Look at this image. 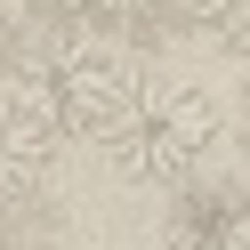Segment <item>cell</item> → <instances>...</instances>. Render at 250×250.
<instances>
[{
    "instance_id": "6da1fadb",
    "label": "cell",
    "mask_w": 250,
    "mask_h": 250,
    "mask_svg": "<svg viewBox=\"0 0 250 250\" xmlns=\"http://www.w3.org/2000/svg\"><path fill=\"white\" fill-rule=\"evenodd\" d=\"M0 97L24 105L57 146H73V137H97L105 146L113 121H121V105L137 97V73H129V57H121L113 41L73 33V41H49L17 81H0Z\"/></svg>"
},
{
    "instance_id": "7a4b0ae2",
    "label": "cell",
    "mask_w": 250,
    "mask_h": 250,
    "mask_svg": "<svg viewBox=\"0 0 250 250\" xmlns=\"http://www.w3.org/2000/svg\"><path fill=\"white\" fill-rule=\"evenodd\" d=\"M218 137H226V105L202 81L153 73V81H137V97L121 105L105 153H113V169L129 186H194V169L210 162Z\"/></svg>"
},
{
    "instance_id": "3957f363",
    "label": "cell",
    "mask_w": 250,
    "mask_h": 250,
    "mask_svg": "<svg viewBox=\"0 0 250 250\" xmlns=\"http://www.w3.org/2000/svg\"><path fill=\"white\" fill-rule=\"evenodd\" d=\"M162 250H250V178H194L169 194Z\"/></svg>"
},
{
    "instance_id": "277c9868",
    "label": "cell",
    "mask_w": 250,
    "mask_h": 250,
    "mask_svg": "<svg viewBox=\"0 0 250 250\" xmlns=\"http://www.w3.org/2000/svg\"><path fill=\"white\" fill-rule=\"evenodd\" d=\"M41 17H65L73 33H97L113 49H153L162 24H186V0H41L33 24Z\"/></svg>"
},
{
    "instance_id": "5b68a950",
    "label": "cell",
    "mask_w": 250,
    "mask_h": 250,
    "mask_svg": "<svg viewBox=\"0 0 250 250\" xmlns=\"http://www.w3.org/2000/svg\"><path fill=\"white\" fill-rule=\"evenodd\" d=\"M57 162V137L41 129L24 105L0 97V202H17V194H41V178H49Z\"/></svg>"
},
{
    "instance_id": "8992f818",
    "label": "cell",
    "mask_w": 250,
    "mask_h": 250,
    "mask_svg": "<svg viewBox=\"0 0 250 250\" xmlns=\"http://www.w3.org/2000/svg\"><path fill=\"white\" fill-rule=\"evenodd\" d=\"M0 250H65V210L49 194L0 202Z\"/></svg>"
},
{
    "instance_id": "52a82bcc",
    "label": "cell",
    "mask_w": 250,
    "mask_h": 250,
    "mask_svg": "<svg viewBox=\"0 0 250 250\" xmlns=\"http://www.w3.org/2000/svg\"><path fill=\"white\" fill-rule=\"evenodd\" d=\"M186 24L218 57H250V0H186Z\"/></svg>"
},
{
    "instance_id": "ba28073f",
    "label": "cell",
    "mask_w": 250,
    "mask_h": 250,
    "mask_svg": "<svg viewBox=\"0 0 250 250\" xmlns=\"http://www.w3.org/2000/svg\"><path fill=\"white\" fill-rule=\"evenodd\" d=\"M234 121H242V137H250V89H242V113H234Z\"/></svg>"
}]
</instances>
